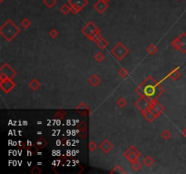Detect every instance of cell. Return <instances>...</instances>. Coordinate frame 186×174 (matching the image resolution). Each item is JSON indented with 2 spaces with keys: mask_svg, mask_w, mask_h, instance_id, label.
<instances>
[{
  "mask_svg": "<svg viewBox=\"0 0 186 174\" xmlns=\"http://www.w3.org/2000/svg\"><path fill=\"white\" fill-rule=\"evenodd\" d=\"M19 32L20 29L16 27V24L11 19H8L0 27V33L7 41L13 40L19 34Z\"/></svg>",
  "mask_w": 186,
  "mask_h": 174,
  "instance_id": "1",
  "label": "cell"
},
{
  "mask_svg": "<svg viewBox=\"0 0 186 174\" xmlns=\"http://www.w3.org/2000/svg\"><path fill=\"white\" fill-rule=\"evenodd\" d=\"M82 32L88 37V39L95 42H97V40L102 37L100 35V31L92 21H89L86 24V26L82 29Z\"/></svg>",
  "mask_w": 186,
  "mask_h": 174,
  "instance_id": "2",
  "label": "cell"
},
{
  "mask_svg": "<svg viewBox=\"0 0 186 174\" xmlns=\"http://www.w3.org/2000/svg\"><path fill=\"white\" fill-rule=\"evenodd\" d=\"M111 53H112V54H113L115 58H117L118 60H122V59H123V57H125L126 55L128 54L129 50L125 46H123V43H118L111 50Z\"/></svg>",
  "mask_w": 186,
  "mask_h": 174,
  "instance_id": "3",
  "label": "cell"
},
{
  "mask_svg": "<svg viewBox=\"0 0 186 174\" xmlns=\"http://www.w3.org/2000/svg\"><path fill=\"white\" fill-rule=\"evenodd\" d=\"M123 155L129 161L133 162L134 160H137V159L141 156V152L134 146H130L125 152Z\"/></svg>",
  "mask_w": 186,
  "mask_h": 174,
  "instance_id": "4",
  "label": "cell"
},
{
  "mask_svg": "<svg viewBox=\"0 0 186 174\" xmlns=\"http://www.w3.org/2000/svg\"><path fill=\"white\" fill-rule=\"evenodd\" d=\"M16 75V72L12 69V67L5 64L4 66H2L1 70H0V76H1V81L5 79V78H13L14 76Z\"/></svg>",
  "mask_w": 186,
  "mask_h": 174,
  "instance_id": "5",
  "label": "cell"
},
{
  "mask_svg": "<svg viewBox=\"0 0 186 174\" xmlns=\"http://www.w3.org/2000/svg\"><path fill=\"white\" fill-rule=\"evenodd\" d=\"M135 105H136V107H138L141 110V111H142L149 110L151 108L152 102H150L147 98H145L144 95H142V97L139 99L137 102H136Z\"/></svg>",
  "mask_w": 186,
  "mask_h": 174,
  "instance_id": "6",
  "label": "cell"
},
{
  "mask_svg": "<svg viewBox=\"0 0 186 174\" xmlns=\"http://www.w3.org/2000/svg\"><path fill=\"white\" fill-rule=\"evenodd\" d=\"M0 85H1L2 90L5 92H9L16 86V84H14L13 81L11 80V78H5V79L2 80Z\"/></svg>",
  "mask_w": 186,
  "mask_h": 174,
  "instance_id": "7",
  "label": "cell"
},
{
  "mask_svg": "<svg viewBox=\"0 0 186 174\" xmlns=\"http://www.w3.org/2000/svg\"><path fill=\"white\" fill-rule=\"evenodd\" d=\"M94 8L98 12V13L103 14L105 12V10L108 8V4H107V2L103 1V0H99V1H97L94 5Z\"/></svg>",
  "mask_w": 186,
  "mask_h": 174,
  "instance_id": "8",
  "label": "cell"
},
{
  "mask_svg": "<svg viewBox=\"0 0 186 174\" xmlns=\"http://www.w3.org/2000/svg\"><path fill=\"white\" fill-rule=\"evenodd\" d=\"M68 4L82 10L88 4V0H68Z\"/></svg>",
  "mask_w": 186,
  "mask_h": 174,
  "instance_id": "9",
  "label": "cell"
},
{
  "mask_svg": "<svg viewBox=\"0 0 186 174\" xmlns=\"http://www.w3.org/2000/svg\"><path fill=\"white\" fill-rule=\"evenodd\" d=\"M180 40V52L183 54L186 53V33H182L178 37Z\"/></svg>",
  "mask_w": 186,
  "mask_h": 174,
  "instance_id": "10",
  "label": "cell"
},
{
  "mask_svg": "<svg viewBox=\"0 0 186 174\" xmlns=\"http://www.w3.org/2000/svg\"><path fill=\"white\" fill-rule=\"evenodd\" d=\"M113 148H114L113 144H112L108 140H104L100 144V149L104 153H108L110 151L113 150Z\"/></svg>",
  "mask_w": 186,
  "mask_h": 174,
  "instance_id": "11",
  "label": "cell"
},
{
  "mask_svg": "<svg viewBox=\"0 0 186 174\" xmlns=\"http://www.w3.org/2000/svg\"><path fill=\"white\" fill-rule=\"evenodd\" d=\"M142 115L144 116V118L146 120H148L149 122H153L155 118H157L155 115L153 114V111L149 109V110H146V111H142Z\"/></svg>",
  "mask_w": 186,
  "mask_h": 174,
  "instance_id": "12",
  "label": "cell"
},
{
  "mask_svg": "<svg viewBox=\"0 0 186 174\" xmlns=\"http://www.w3.org/2000/svg\"><path fill=\"white\" fill-rule=\"evenodd\" d=\"M179 66L178 67H176V68H174V69H172V71H171V73L168 74V75L166 76V78L167 77H170L172 80H173V81H176L180 76H181V73H180L179 72H178V70H179Z\"/></svg>",
  "mask_w": 186,
  "mask_h": 174,
  "instance_id": "13",
  "label": "cell"
},
{
  "mask_svg": "<svg viewBox=\"0 0 186 174\" xmlns=\"http://www.w3.org/2000/svg\"><path fill=\"white\" fill-rule=\"evenodd\" d=\"M88 82L92 86H97L99 84L101 83V79L99 78L97 74H93V75L89 78Z\"/></svg>",
  "mask_w": 186,
  "mask_h": 174,
  "instance_id": "14",
  "label": "cell"
},
{
  "mask_svg": "<svg viewBox=\"0 0 186 174\" xmlns=\"http://www.w3.org/2000/svg\"><path fill=\"white\" fill-rule=\"evenodd\" d=\"M152 106L155 109V110H157L160 114H162V113H164V107H163L162 106V104H161L160 103H158L156 100H153V102H152Z\"/></svg>",
  "mask_w": 186,
  "mask_h": 174,
  "instance_id": "15",
  "label": "cell"
},
{
  "mask_svg": "<svg viewBox=\"0 0 186 174\" xmlns=\"http://www.w3.org/2000/svg\"><path fill=\"white\" fill-rule=\"evenodd\" d=\"M28 85H29V87L32 90H34V91H35V90H37L39 88V87L41 86V84H40V83H39V81L38 80H36V79H33L31 82L28 84Z\"/></svg>",
  "mask_w": 186,
  "mask_h": 174,
  "instance_id": "16",
  "label": "cell"
},
{
  "mask_svg": "<svg viewBox=\"0 0 186 174\" xmlns=\"http://www.w3.org/2000/svg\"><path fill=\"white\" fill-rule=\"evenodd\" d=\"M46 144H47V141L44 138H41V139H39L38 141H36L35 147L37 148V149H42V148H45Z\"/></svg>",
  "mask_w": 186,
  "mask_h": 174,
  "instance_id": "17",
  "label": "cell"
},
{
  "mask_svg": "<svg viewBox=\"0 0 186 174\" xmlns=\"http://www.w3.org/2000/svg\"><path fill=\"white\" fill-rule=\"evenodd\" d=\"M60 11L64 15H67L68 13H69V12H71V5L69 4H64L60 7Z\"/></svg>",
  "mask_w": 186,
  "mask_h": 174,
  "instance_id": "18",
  "label": "cell"
},
{
  "mask_svg": "<svg viewBox=\"0 0 186 174\" xmlns=\"http://www.w3.org/2000/svg\"><path fill=\"white\" fill-rule=\"evenodd\" d=\"M97 45H98V46L100 47V48H102V49H104L105 47L107 46V45H108V43H107V41L105 40L104 37H101L100 39L99 40H97Z\"/></svg>",
  "mask_w": 186,
  "mask_h": 174,
  "instance_id": "19",
  "label": "cell"
},
{
  "mask_svg": "<svg viewBox=\"0 0 186 174\" xmlns=\"http://www.w3.org/2000/svg\"><path fill=\"white\" fill-rule=\"evenodd\" d=\"M153 162H154V160L151 156H149V155L144 159V163L148 167H151L153 164Z\"/></svg>",
  "mask_w": 186,
  "mask_h": 174,
  "instance_id": "20",
  "label": "cell"
},
{
  "mask_svg": "<svg viewBox=\"0 0 186 174\" xmlns=\"http://www.w3.org/2000/svg\"><path fill=\"white\" fill-rule=\"evenodd\" d=\"M43 3H44V5H46L48 8H51L57 4V0H43Z\"/></svg>",
  "mask_w": 186,
  "mask_h": 174,
  "instance_id": "21",
  "label": "cell"
},
{
  "mask_svg": "<svg viewBox=\"0 0 186 174\" xmlns=\"http://www.w3.org/2000/svg\"><path fill=\"white\" fill-rule=\"evenodd\" d=\"M20 24L22 26V27H24L25 29H27V28L30 27V24H31V21L28 19V18H24V19L21 21Z\"/></svg>",
  "mask_w": 186,
  "mask_h": 174,
  "instance_id": "22",
  "label": "cell"
},
{
  "mask_svg": "<svg viewBox=\"0 0 186 174\" xmlns=\"http://www.w3.org/2000/svg\"><path fill=\"white\" fill-rule=\"evenodd\" d=\"M132 166H133L134 171H140L142 169V163L140 162V161H138V160L133 161V162H132Z\"/></svg>",
  "mask_w": 186,
  "mask_h": 174,
  "instance_id": "23",
  "label": "cell"
},
{
  "mask_svg": "<svg viewBox=\"0 0 186 174\" xmlns=\"http://www.w3.org/2000/svg\"><path fill=\"white\" fill-rule=\"evenodd\" d=\"M157 51H158V48L154 45H150L147 47V52H149L150 54H154Z\"/></svg>",
  "mask_w": 186,
  "mask_h": 174,
  "instance_id": "24",
  "label": "cell"
},
{
  "mask_svg": "<svg viewBox=\"0 0 186 174\" xmlns=\"http://www.w3.org/2000/svg\"><path fill=\"white\" fill-rule=\"evenodd\" d=\"M95 58L96 59L97 62H99V63H100V62L104 61V59L105 58V56H104V54L102 52H97L95 54Z\"/></svg>",
  "mask_w": 186,
  "mask_h": 174,
  "instance_id": "25",
  "label": "cell"
},
{
  "mask_svg": "<svg viewBox=\"0 0 186 174\" xmlns=\"http://www.w3.org/2000/svg\"><path fill=\"white\" fill-rule=\"evenodd\" d=\"M116 104L118 105V106H119L120 108H123V107H125V105L127 104V102H126L125 99H123V98H120V99H118V100H117V102H116Z\"/></svg>",
  "mask_w": 186,
  "mask_h": 174,
  "instance_id": "26",
  "label": "cell"
},
{
  "mask_svg": "<svg viewBox=\"0 0 186 174\" xmlns=\"http://www.w3.org/2000/svg\"><path fill=\"white\" fill-rule=\"evenodd\" d=\"M110 173H125V170H123L121 166L119 165H117L114 168V170L113 171H111Z\"/></svg>",
  "mask_w": 186,
  "mask_h": 174,
  "instance_id": "27",
  "label": "cell"
},
{
  "mask_svg": "<svg viewBox=\"0 0 186 174\" xmlns=\"http://www.w3.org/2000/svg\"><path fill=\"white\" fill-rule=\"evenodd\" d=\"M161 136H162V138L164 140H169L172 137V133L169 132V130H164L162 134H161Z\"/></svg>",
  "mask_w": 186,
  "mask_h": 174,
  "instance_id": "28",
  "label": "cell"
},
{
  "mask_svg": "<svg viewBox=\"0 0 186 174\" xmlns=\"http://www.w3.org/2000/svg\"><path fill=\"white\" fill-rule=\"evenodd\" d=\"M172 46L174 49H176V50H178V51L180 50V40H179L178 37L172 42Z\"/></svg>",
  "mask_w": 186,
  "mask_h": 174,
  "instance_id": "29",
  "label": "cell"
},
{
  "mask_svg": "<svg viewBox=\"0 0 186 174\" xmlns=\"http://www.w3.org/2000/svg\"><path fill=\"white\" fill-rule=\"evenodd\" d=\"M128 71L125 69V68H121V70L119 71V74L121 75V77H123V78H125L127 75H128Z\"/></svg>",
  "mask_w": 186,
  "mask_h": 174,
  "instance_id": "30",
  "label": "cell"
},
{
  "mask_svg": "<svg viewBox=\"0 0 186 174\" xmlns=\"http://www.w3.org/2000/svg\"><path fill=\"white\" fill-rule=\"evenodd\" d=\"M49 35H50L52 38H57L58 35V32L55 29H53V30H51V32L49 33Z\"/></svg>",
  "mask_w": 186,
  "mask_h": 174,
  "instance_id": "31",
  "label": "cell"
},
{
  "mask_svg": "<svg viewBox=\"0 0 186 174\" xmlns=\"http://www.w3.org/2000/svg\"><path fill=\"white\" fill-rule=\"evenodd\" d=\"M96 148H97V145H96L95 142L90 141V143H89V150H90L91 152H93V151H95Z\"/></svg>",
  "mask_w": 186,
  "mask_h": 174,
  "instance_id": "32",
  "label": "cell"
},
{
  "mask_svg": "<svg viewBox=\"0 0 186 174\" xmlns=\"http://www.w3.org/2000/svg\"><path fill=\"white\" fill-rule=\"evenodd\" d=\"M31 172L34 173V174H40L42 172V171L39 169L38 167H34L32 169V171H31Z\"/></svg>",
  "mask_w": 186,
  "mask_h": 174,
  "instance_id": "33",
  "label": "cell"
},
{
  "mask_svg": "<svg viewBox=\"0 0 186 174\" xmlns=\"http://www.w3.org/2000/svg\"><path fill=\"white\" fill-rule=\"evenodd\" d=\"M182 135L183 136L184 138H186V128L183 130V132H182Z\"/></svg>",
  "mask_w": 186,
  "mask_h": 174,
  "instance_id": "34",
  "label": "cell"
},
{
  "mask_svg": "<svg viewBox=\"0 0 186 174\" xmlns=\"http://www.w3.org/2000/svg\"><path fill=\"white\" fill-rule=\"evenodd\" d=\"M5 1V0H0V3H3Z\"/></svg>",
  "mask_w": 186,
  "mask_h": 174,
  "instance_id": "35",
  "label": "cell"
},
{
  "mask_svg": "<svg viewBox=\"0 0 186 174\" xmlns=\"http://www.w3.org/2000/svg\"><path fill=\"white\" fill-rule=\"evenodd\" d=\"M103 1H105V2H108V1H110V0H103Z\"/></svg>",
  "mask_w": 186,
  "mask_h": 174,
  "instance_id": "36",
  "label": "cell"
},
{
  "mask_svg": "<svg viewBox=\"0 0 186 174\" xmlns=\"http://www.w3.org/2000/svg\"><path fill=\"white\" fill-rule=\"evenodd\" d=\"M176 1H179V0H176Z\"/></svg>",
  "mask_w": 186,
  "mask_h": 174,
  "instance_id": "37",
  "label": "cell"
}]
</instances>
